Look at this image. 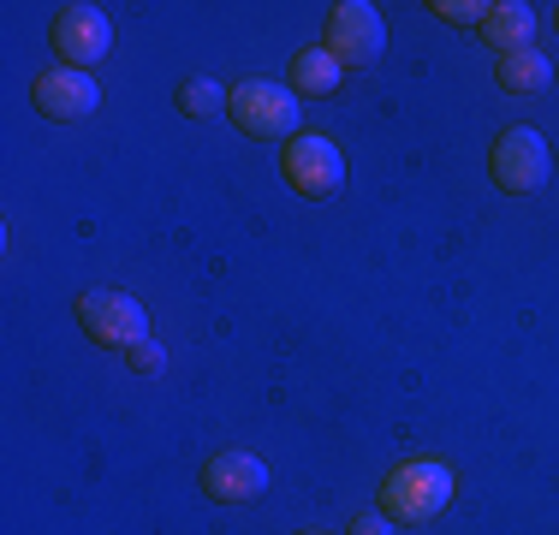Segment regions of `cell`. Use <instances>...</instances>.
<instances>
[{"label":"cell","mask_w":559,"mask_h":535,"mask_svg":"<svg viewBox=\"0 0 559 535\" xmlns=\"http://www.w3.org/2000/svg\"><path fill=\"white\" fill-rule=\"evenodd\" d=\"M298 96H292V84H274V78H245V84H233V96H226V119H233L245 138H298Z\"/></svg>","instance_id":"1"},{"label":"cell","mask_w":559,"mask_h":535,"mask_svg":"<svg viewBox=\"0 0 559 535\" xmlns=\"http://www.w3.org/2000/svg\"><path fill=\"white\" fill-rule=\"evenodd\" d=\"M447 500H452V471L435 459H411L381 482V512L393 524H429V518L447 512Z\"/></svg>","instance_id":"2"},{"label":"cell","mask_w":559,"mask_h":535,"mask_svg":"<svg viewBox=\"0 0 559 535\" xmlns=\"http://www.w3.org/2000/svg\"><path fill=\"white\" fill-rule=\"evenodd\" d=\"M280 167H286V185L298 197H310V203H334L345 191V155L334 138H322V131H298V138L286 143V155H280Z\"/></svg>","instance_id":"3"},{"label":"cell","mask_w":559,"mask_h":535,"mask_svg":"<svg viewBox=\"0 0 559 535\" xmlns=\"http://www.w3.org/2000/svg\"><path fill=\"white\" fill-rule=\"evenodd\" d=\"M495 185L512 197H536L542 185L554 179V155H548V138L536 126H512L495 138Z\"/></svg>","instance_id":"4"},{"label":"cell","mask_w":559,"mask_h":535,"mask_svg":"<svg viewBox=\"0 0 559 535\" xmlns=\"http://www.w3.org/2000/svg\"><path fill=\"white\" fill-rule=\"evenodd\" d=\"M78 328L108 352H131L138 340H150V310L131 292H84L78 298Z\"/></svg>","instance_id":"5"},{"label":"cell","mask_w":559,"mask_h":535,"mask_svg":"<svg viewBox=\"0 0 559 535\" xmlns=\"http://www.w3.org/2000/svg\"><path fill=\"white\" fill-rule=\"evenodd\" d=\"M328 54H334L340 66H376L381 54H388V19H381L369 0H340L334 12H328Z\"/></svg>","instance_id":"6"},{"label":"cell","mask_w":559,"mask_h":535,"mask_svg":"<svg viewBox=\"0 0 559 535\" xmlns=\"http://www.w3.org/2000/svg\"><path fill=\"white\" fill-rule=\"evenodd\" d=\"M114 48V19L102 7H84V0H72V7L55 12V54L60 60H72L78 72L96 60H108Z\"/></svg>","instance_id":"7"},{"label":"cell","mask_w":559,"mask_h":535,"mask_svg":"<svg viewBox=\"0 0 559 535\" xmlns=\"http://www.w3.org/2000/svg\"><path fill=\"white\" fill-rule=\"evenodd\" d=\"M31 102H36V114L43 119H90L102 107V90H96V78L90 72H78V66H48V72H36V84H31Z\"/></svg>","instance_id":"8"},{"label":"cell","mask_w":559,"mask_h":535,"mask_svg":"<svg viewBox=\"0 0 559 535\" xmlns=\"http://www.w3.org/2000/svg\"><path fill=\"white\" fill-rule=\"evenodd\" d=\"M203 494L221 506H245V500H262L269 494V464L257 452H215L203 464Z\"/></svg>","instance_id":"9"},{"label":"cell","mask_w":559,"mask_h":535,"mask_svg":"<svg viewBox=\"0 0 559 535\" xmlns=\"http://www.w3.org/2000/svg\"><path fill=\"white\" fill-rule=\"evenodd\" d=\"M495 78H500L506 96H542V90L554 84V60H548V54H536V48H524V54H500Z\"/></svg>","instance_id":"10"},{"label":"cell","mask_w":559,"mask_h":535,"mask_svg":"<svg viewBox=\"0 0 559 535\" xmlns=\"http://www.w3.org/2000/svg\"><path fill=\"white\" fill-rule=\"evenodd\" d=\"M483 36H488L500 54H524L530 36H536V12H530L524 0H500V7H488Z\"/></svg>","instance_id":"11"},{"label":"cell","mask_w":559,"mask_h":535,"mask_svg":"<svg viewBox=\"0 0 559 535\" xmlns=\"http://www.w3.org/2000/svg\"><path fill=\"white\" fill-rule=\"evenodd\" d=\"M340 78H345V66L328 48H304L292 60V96H334Z\"/></svg>","instance_id":"12"},{"label":"cell","mask_w":559,"mask_h":535,"mask_svg":"<svg viewBox=\"0 0 559 535\" xmlns=\"http://www.w3.org/2000/svg\"><path fill=\"white\" fill-rule=\"evenodd\" d=\"M226 96H233V90H221L215 78H179V90H173L179 114H191V119H215V114H226Z\"/></svg>","instance_id":"13"},{"label":"cell","mask_w":559,"mask_h":535,"mask_svg":"<svg viewBox=\"0 0 559 535\" xmlns=\"http://www.w3.org/2000/svg\"><path fill=\"white\" fill-rule=\"evenodd\" d=\"M435 19H447V24H476L483 31V19H488V0H435Z\"/></svg>","instance_id":"14"},{"label":"cell","mask_w":559,"mask_h":535,"mask_svg":"<svg viewBox=\"0 0 559 535\" xmlns=\"http://www.w3.org/2000/svg\"><path fill=\"white\" fill-rule=\"evenodd\" d=\"M126 364L138 369V374H162V369H167V352H162L155 340H138V345L126 352Z\"/></svg>","instance_id":"15"},{"label":"cell","mask_w":559,"mask_h":535,"mask_svg":"<svg viewBox=\"0 0 559 535\" xmlns=\"http://www.w3.org/2000/svg\"><path fill=\"white\" fill-rule=\"evenodd\" d=\"M352 535H393V518H388V512H364V518L352 524Z\"/></svg>","instance_id":"16"},{"label":"cell","mask_w":559,"mask_h":535,"mask_svg":"<svg viewBox=\"0 0 559 535\" xmlns=\"http://www.w3.org/2000/svg\"><path fill=\"white\" fill-rule=\"evenodd\" d=\"M298 535H322V530H298Z\"/></svg>","instance_id":"17"},{"label":"cell","mask_w":559,"mask_h":535,"mask_svg":"<svg viewBox=\"0 0 559 535\" xmlns=\"http://www.w3.org/2000/svg\"><path fill=\"white\" fill-rule=\"evenodd\" d=\"M554 24H559V12H554Z\"/></svg>","instance_id":"18"}]
</instances>
